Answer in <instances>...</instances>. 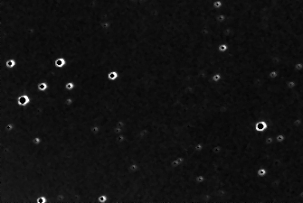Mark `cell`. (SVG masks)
<instances>
[{
	"instance_id": "obj_1",
	"label": "cell",
	"mask_w": 303,
	"mask_h": 203,
	"mask_svg": "<svg viewBox=\"0 0 303 203\" xmlns=\"http://www.w3.org/2000/svg\"><path fill=\"white\" fill-rule=\"evenodd\" d=\"M31 102V98L28 96L27 94H23V95H20L19 97L16 99V103L18 106L20 107H26L28 104Z\"/></svg>"
},
{
	"instance_id": "obj_2",
	"label": "cell",
	"mask_w": 303,
	"mask_h": 203,
	"mask_svg": "<svg viewBox=\"0 0 303 203\" xmlns=\"http://www.w3.org/2000/svg\"><path fill=\"white\" fill-rule=\"evenodd\" d=\"M53 63H54V66L56 67V68L62 69V68H63L64 66H66L67 61L65 60L64 58H63V57H60V58H57Z\"/></svg>"
},
{
	"instance_id": "obj_3",
	"label": "cell",
	"mask_w": 303,
	"mask_h": 203,
	"mask_svg": "<svg viewBox=\"0 0 303 203\" xmlns=\"http://www.w3.org/2000/svg\"><path fill=\"white\" fill-rule=\"evenodd\" d=\"M0 66H5L7 69H14L16 66V61L15 59H8L5 61V63L0 64Z\"/></svg>"
},
{
	"instance_id": "obj_4",
	"label": "cell",
	"mask_w": 303,
	"mask_h": 203,
	"mask_svg": "<svg viewBox=\"0 0 303 203\" xmlns=\"http://www.w3.org/2000/svg\"><path fill=\"white\" fill-rule=\"evenodd\" d=\"M49 88V85L46 81H41L37 84V90L41 92H45Z\"/></svg>"
},
{
	"instance_id": "obj_5",
	"label": "cell",
	"mask_w": 303,
	"mask_h": 203,
	"mask_svg": "<svg viewBox=\"0 0 303 203\" xmlns=\"http://www.w3.org/2000/svg\"><path fill=\"white\" fill-rule=\"evenodd\" d=\"M139 170V166L138 163H135V162H133V163H130L129 166V172H130V173H136V172H138V171Z\"/></svg>"
},
{
	"instance_id": "obj_6",
	"label": "cell",
	"mask_w": 303,
	"mask_h": 203,
	"mask_svg": "<svg viewBox=\"0 0 303 203\" xmlns=\"http://www.w3.org/2000/svg\"><path fill=\"white\" fill-rule=\"evenodd\" d=\"M119 72L116 71V70H112V71L109 72V74H108V78H109L110 80H116L117 79H119Z\"/></svg>"
},
{
	"instance_id": "obj_7",
	"label": "cell",
	"mask_w": 303,
	"mask_h": 203,
	"mask_svg": "<svg viewBox=\"0 0 303 203\" xmlns=\"http://www.w3.org/2000/svg\"><path fill=\"white\" fill-rule=\"evenodd\" d=\"M91 132H92V134L93 135L97 136V135H98L99 134H100V127L98 125H92V126L91 127Z\"/></svg>"
},
{
	"instance_id": "obj_8",
	"label": "cell",
	"mask_w": 303,
	"mask_h": 203,
	"mask_svg": "<svg viewBox=\"0 0 303 203\" xmlns=\"http://www.w3.org/2000/svg\"><path fill=\"white\" fill-rule=\"evenodd\" d=\"M42 142H43V139H42V137L39 136V135H36V136L33 137V139H32V141H31L32 144H33V145H41Z\"/></svg>"
},
{
	"instance_id": "obj_9",
	"label": "cell",
	"mask_w": 303,
	"mask_h": 203,
	"mask_svg": "<svg viewBox=\"0 0 303 203\" xmlns=\"http://www.w3.org/2000/svg\"><path fill=\"white\" fill-rule=\"evenodd\" d=\"M64 88H65V90H66L67 91H72V90H74L75 84L73 83V82H72V81H68V82H66V83H65Z\"/></svg>"
},
{
	"instance_id": "obj_10",
	"label": "cell",
	"mask_w": 303,
	"mask_h": 203,
	"mask_svg": "<svg viewBox=\"0 0 303 203\" xmlns=\"http://www.w3.org/2000/svg\"><path fill=\"white\" fill-rule=\"evenodd\" d=\"M100 26H102V29L108 30V29H110V26H111V23H110V21H102V23H100Z\"/></svg>"
},
{
	"instance_id": "obj_11",
	"label": "cell",
	"mask_w": 303,
	"mask_h": 203,
	"mask_svg": "<svg viewBox=\"0 0 303 203\" xmlns=\"http://www.w3.org/2000/svg\"><path fill=\"white\" fill-rule=\"evenodd\" d=\"M108 201V196L106 194H102L98 197V202L99 203H107Z\"/></svg>"
},
{
	"instance_id": "obj_12",
	"label": "cell",
	"mask_w": 303,
	"mask_h": 203,
	"mask_svg": "<svg viewBox=\"0 0 303 203\" xmlns=\"http://www.w3.org/2000/svg\"><path fill=\"white\" fill-rule=\"evenodd\" d=\"M73 98H72V97H67L66 98H65L64 100V105L66 106V107H71V106L73 104Z\"/></svg>"
},
{
	"instance_id": "obj_13",
	"label": "cell",
	"mask_w": 303,
	"mask_h": 203,
	"mask_svg": "<svg viewBox=\"0 0 303 203\" xmlns=\"http://www.w3.org/2000/svg\"><path fill=\"white\" fill-rule=\"evenodd\" d=\"M116 141H117L118 144H119V145H121L122 143L125 141V136H124L123 134H120V135H118L117 136H116Z\"/></svg>"
},
{
	"instance_id": "obj_14",
	"label": "cell",
	"mask_w": 303,
	"mask_h": 203,
	"mask_svg": "<svg viewBox=\"0 0 303 203\" xmlns=\"http://www.w3.org/2000/svg\"><path fill=\"white\" fill-rule=\"evenodd\" d=\"M35 203H47V198L44 195H41L36 199Z\"/></svg>"
},
{
	"instance_id": "obj_15",
	"label": "cell",
	"mask_w": 303,
	"mask_h": 203,
	"mask_svg": "<svg viewBox=\"0 0 303 203\" xmlns=\"http://www.w3.org/2000/svg\"><path fill=\"white\" fill-rule=\"evenodd\" d=\"M222 4L223 3H222L221 0H215V2L213 3V6L215 8H220L222 6Z\"/></svg>"
},
{
	"instance_id": "obj_16",
	"label": "cell",
	"mask_w": 303,
	"mask_h": 203,
	"mask_svg": "<svg viewBox=\"0 0 303 203\" xmlns=\"http://www.w3.org/2000/svg\"><path fill=\"white\" fill-rule=\"evenodd\" d=\"M114 134H115L116 135H120V134H122V131H123V129L121 128V127H119V126H115L114 127Z\"/></svg>"
},
{
	"instance_id": "obj_17",
	"label": "cell",
	"mask_w": 303,
	"mask_h": 203,
	"mask_svg": "<svg viewBox=\"0 0 303 203\" xmlns=\"http://www.w3.org/2000/svg\"><path fill=\"white\" fill-rule=\"evenodd\" d=\"M220 79H221V76H220V74H218V73H217V74H215L213 77H212V80H213L214 82L219 81Z\"/></svg>"
},
{
	"instance_id": "obj_18",
	"label": "cell",
	"mask_w": 303,
	"mask_h": 203,
	"mask_svg": "<svg viewBox=\"0 0 303 203\" xmlns=\"http://www.w3.org/2000/svg\"><path fill=\"white\" fill-rule=\"evenodd\" d=\"M116 126H119V127H121V128L123 129L124 127H125V123H124L122 120H119V121L117 122V124H116Z\"/></svg>"
},
{
	"instance_id": "obj_19",
	"label": "cell",
	"mask_w": 303,
	"mask_h": 203,
	"mask_svg": "<svg viewBox=\"0 0 303 203\" xmlns=\"http://www.w3.org/2000/svg\"><path fill=\"white\" fill-rule=\"evenodd\" d=\"M227 50V46L225 44H221L219 47H218V51L219 52H225Z\"/></svg>"
},
{
	"instance_id": "obj_20",
	"label": "cell",
	"mask_w": 303,
	"mask_h": 203,
	"mask_svg": "<svg viewBox=\"0 0 303 203\" xmlns=\"http://www.w3.org/2000/svg\"><path fill=\"white\" fill-rule=\"evenodd\" d=\"M262 125H265V124H264V122H261V123H258V125H257V126H258V129H260L261 131H262Z\"/></svg>"
},
{
	"instance_id": "obj_21",
	"label": "cell",
	"mask_w": 303,
	"mask_h": 203,
	"mask_svg": "<svg viewBox=\"0 0 303 203\" xmlns=\"http://www.w3.org/2000/svg\"><path fill=\"white\" fill-rule=\"evenodd\" d=\"M265 173H266L265 170H261V171H259V175L263 176V175H265Z\"/></svg>"
}]
</instances>
